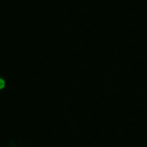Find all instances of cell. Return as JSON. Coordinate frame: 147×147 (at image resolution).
Wrapping results in <instances>:
<instances>
[{
  "instance_id": "cell-1",
  "label": "cell",
  "mask_w": 147,
  "mask_h": 147,
  "mask_svg": "<svg viewBox=\"0 0 147 147\" xmlns=\"http://www.w3.org/2000/svg\"><path fill=\"white\" fill-rule=\"evenodd\" d=\"M4 86H5V82H4V80H3V78H0V90L3 89Z\"/></svg>"
}]
</instances>
